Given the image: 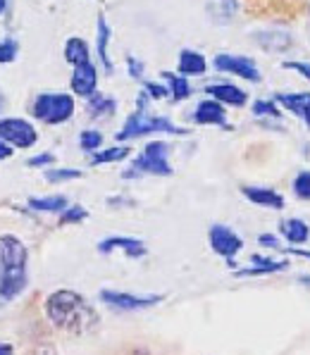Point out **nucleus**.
I'll return each instance as SVG.
<instances>
[{"instance_id": "11", "label": "nucleus", "mask_w": 310, "mask_h": 355, "mask_svg": "<svg viewBox=\"0 0 310 355\" xmlns=\"http://www.w3.org/2000/svg\"><path fill=\"white\" fill-rule=\"evenodd\" d=\"M96 86H98V72L94 67V62H84L79 67H74L72 72V91L77 96H94L96 94Z\"/></svg>"}, {"instance_id": "13", "label": "nucleus", "mask_w": 310, "mask_h": 355, "mask_svg": "<svg viewBox=\"0 0 310 355\" xmlns=\"http://www.w3.org/2000/svg\"><path fill=\"white\" fill-rule=\"evenodd\" d=\"M205 94L213 96V101L222 103V105H234V107H243L248 101L246 91L236 89L234 84H213L205 89Z\"/></svg>"}, {"instance_id": "6", "label": "nucleus", "mask_w": 310, "mask_h": 355, "mask_svg": "<svg viewBox=\"0 0 310 355\" xmlns=\"http://www.w3.org/2000/svg\"><path fill=\"white\" fill-rule=\"evenodd\" d=\"M101 300L110 305L112 310H122V313H136V310H148L153 305L162 303V296L157 293H148V296H139V293L129 291H115V288H103Z\"/></svg>"}, {"instance_id": "9", "label": "nucleus", "mask_w": 310, "mask_h": 355, "mask_svg": "<svg viewBox=\"0 0 310 355\" xmlns=\"http://www.w3.org/2000/svg\"><path fill=\"white\" fill-rule=\"evenodd\" d=\"M215 69L217 72H230L236 74L246 81H260V72L255 67V62L251 58H243V55H230V53H220L215 58Z\"/></svg>"}, {"instance_id": "19", "label": "nucleus", "mask_w": 310, "mask_h": 355, "mask_svg": "<svg viewBox=\"0 0 310 355\" xmlns=\"http://www.w3.org/2000/svg\"><path fill=\"white\" fill-rule=\"evenodd\" d=\"M64 60H67L72 67H79V64H84V62H91V58H89V46H86L81 38L77 36H72L67 43H64Z\"/></svg>"}, {"instance_id": "4", "label": "nucleus", "mask_w": 310, "mask_h": 355, "mask_svg": "<svg viewBox=\"0 0 310 355\" xmlns=\"http://www.w3.org/2000/svg\"><path fill=\"white\" fill-rule=\"evenodd\" d=\"M172 165H170V146L165 141H150L144 148L139 157L124 169V179H136L144 174H153V177H172Z\"/></svg>"}, {"instance_id": "5", "label": "nucleus", "mask_w": 310, "mask_h": 355, "mask_svg": "<svg viewBox=\"0 0 310 355\" xmlns=\"http://www.w3.org/2000/svg\"><path fill=\"white\" fill-rule=\"evenodd\" d=\"M31 112L46 124H62L74 114V98L69 94H41L36 96Z\"/></svg>"}, {"instance_id": "20", "label": "nucleus", "mask_w": 310, "mask_h": 355, "mask_svg": "<svg viewBox=\"0 0 310 355\" xmlns=\"http://www.w3.org/2000/svg\"><path fill=\"white\" fill-rule=\"evenodd\" d=\"M107 43H110V26H107L105 17H98V58L103 62V69L107 74L112 72V62H110V55H107Z\"/></svg>"}, {"instance_id": "22", "label": "nucleus", "mask_w": 310, "mask_h": 355, "mask_svg": "<svg viewBox=\"0 0 310 355\" xmlns=\"http://www.w3.org/2000/svg\"><path fill=\"white\" fill-rule=\"evenodd\" d=\"M162 79L167 81V86H170V96L172 101H187L189 96H191V86H189L187 76L182 74H172V72H162Z\"/></svg>"}, {"instance_id": "7", "label": "nucleus", "mask_w": 310, "mask_h": 355, "mask_svg": "<svg viewBox=\"0 0 310 355\" xmlns=\"http://www.w3.org/2000/svg\"><path fill=\"white\" fill-rule=\"evenodd\" d=\"M0 139L12 148H31L39 141L34 124L21 117H3L0 119Z\"/></svg>"}, {"instance_id": "26", "label": "nucleus", "mask_w": 310, "mask_h": 355, "mask_svg": "<svg viewBox=\"0 0 310 355\" xmlns=\"http://www.w3.org/2000/svg\"><path fill=\"white\" fill-rule=\"evenodd\" d=\"M81 174H84L81 169H46L43 177H46V182H51V184H60V182H72V179H79Z\"/></svg>"}, {"instance_id": "38", "label": "nucleus", "mask_w": 310, "mask_h": 355, "mask_svg": "<svg viewBox=\"0 0 310 355\" xmlns=\"http://www.w3.org/2000/svg\"><path fill=\"white\" fill-rule=\"evenodd\" d=\"M0 355H15L12 343H5V341H0Z\"/></svg>"}, {"instance_id": "28", "label": "nucleus", "mask_w": 310, "mask_h": 355, "mask_svg": "<svg viewBox=\"0 0 310 355\" xmlns=\"http://www.w3.org/2000/svg\"><path fill=\"white\" fill-rule=\"evenodd\" d=\"M17 41L15 38H5V41H0V64H8L12 62L15 58H17Z\"/></svg>"}, {"instance_id": "2", "label": "nucleus", "mask_w": 310, "mask_h": 355, "mask_svg": "<svg viewBox=\"0 0 310 355\" xmlns=\"http://www.w3.org/2000/svg\"><path fill=\"white\" fill-rule=\"evenodd\" d=\"M29 248L12 234L0 236V303L19 298L29 286Z\"/></svg>"}, {"instance_id": "14", "label": "nucleus", "mask_w": 310, "mask_h": 355, "mask_svg": "<svg viewBox=\"0 0 310 355\" xmlns=\"http://www.w3.org/2000/svg\"><path fill=\"white\" fill-rule=\"evenodd\" d=\"M275 103H279L282 107H286L296 117H301L310 129V94H277Z\"/></svg>"}, {"instance_id": "36", "label": "nucleus", "mask_w": 310, "mask_h": 355, "mask_svg": "<svg viewBox=\"0 0 310 355\" xmlns=\"http://www.w3.org/2000/svg\"><path fill=\"white\" fill-rule=\"evenodd\" d=\"M258 243L260 245H270V248H277V245H279V243H277V239L265 236V234H263V236H258Z\"/></svg>"}, {"instance_id": "8", "label": "nucleus", "mask_w": 310, "mask_h": 355, "mask_svg": "<svg viewBox=\"0 0 310 355\" xmlns=\"http://www.w3.org/2000/svg\"><path fill=\"white\" fill-rule=\"evenodd\" d=\"M208 241H210V248L215 250L220 258L225 260H232L239 250L243 248V241L232 227L227 225H213L208 229Z\"/></svg>"}, {"instance_id": "35", "label": "nucleus", "mask_w": 310, "mask_h": 355, "mask_svg": "<svg viewBox=\"0 0 310 355\" xmlns=\"http://www.w3.org/2000/svg\"><path fill=\"white\" fill-rule=\"evenodd\" d=\"M8 157H12V146H8L0 139V160H8Z\"/></svg>"}, {"instance_id": "1", "label": "nucleus", "mask_w": 310, "mask_h": 355, "mask_svg": "<svg viewBox=\"0 0 310 355\" xmlns=\"http://www.w3.org/2000/svg\"><path fill=\"white\" fill-rule=\"evenodd\" d=\"M46 318L55 329L69 334H84L98 324V313L81 293L72 288H58L46 298Z\"/></svg>"}, {"instance_id": "40", "label": "nucleus", "mask_w": 310, "mask_h": 355, "mask_svg": "<svg viewBox=\"0 0 310 355\" xmlns=\"http://www.w3.org/2000/svg\"><path fill=\"white\" fill-rule=\"evenodd\" d=\"M5 103H8V101H5V96H3V94H0V112H3V110H5Z\"/></svg>"}, {"instance_id": "29", "label": "nucleus", "mask_w": 310, "mask_h": 355, "mask_svg": "<svg viewBox=\"0 0 310 355\" xmlns=\"http://www.w3.org/2000/svg\"><path fill=\"white\" fill-rule=\"evenodd\" d=\"M293 193L301 200H310V172H301L293 179Z\"/></svg>"}, {"instance_id": "31", "label": "nucleus", "mask_w": 310, "mask_h": 355, "mask_svg": "<svg viewBox=\"0 0 310 355\" xmlns=\"http://www.w3.org/2000/svg\"><path fill=\"white\" fill-rule=\"evenodd\" d=\"M53 162H55V155H53V153H41V155L31 157L26 165L29 167H46V165H53Z\"/></svg>"}, {"instance_id": "3", "label": "nucleus", "mask_w": 310, "mask_h": 355, "mask_svg": "<svg viewBox=\"0 0 310 355\" xmlns=\"http://www.w3.org/2000/svg\"><path fill=\"white\" fill-rule=\"evenodd\" d=\"M148 105V94H139V103H136V112L129 114V119L124 122V127L117 131V141H129V139H139V136L146 134H175V136H184L189 134L187 129L172 124L167 117H160V114H150L146 110Z\"/></svg>"}, {"instance_id": "21", "label": "nucleus", "mask_w": 310, "mask_h": 355, "mask_svg": "<svg viewBox=\"0 0 310 355\" xmlns=\"http://www.w3.org/2000/svg\"><path fill=\"white\" fill-rule=\"evenodd\" d=\"M31 210L36 212H64L69 207L67 198L64 196H43V198H29Z\"/></svg>"}, {"instance_id": "24", "label": "nucleus", "mask_w": 310, "mask_h": 355, "mask_svg": "<svg viewBox=\"0 0 310 355\" xmlns=\"http://www.w3.org/2000/svg\"><path fill=\"white\" fill-rule=\"evenodd\" d=\"M129 150L127 146H115V148H107V150H101V153H94L91 157V165H107V162H119L124 157H129Z\"/></svg>"}, {"instance_id": "12", "label": "nucleus", "mask_w": 310, "mask_h": 355, "mask_svg": "<svg viewBox=\"0 0 310 355\" xmlns=\"http://www.w3.org/2000/svg\"><path fill=\"white\" fill-rule=\"evenodd\" d=\"M196 124H215V127H227V112L225 105L217 101H200L193 110Z\"/></svg>"}, {"instance_id": "18", "label": "nucleus", "mask_w": 310, "mask_h": 355, "mask_svg": "<svg viewBox=\"0 0 310 355\" xmlns=\"http://www.w3.org/2000/svg\"><path fill=\"white\" fill-rule=\"evenodd\" d=\"M286 267L284 260H270V258H253L251 267L239 270V277H260V275H272V272H282Z\"/></svg>"}, {"instance_id": "23", "label": "nucleus", "mask_w": 310, "mask_h": 355, "mask_svg": "<svg viewBox=\"0 0 310 355\" xmlns=\"http://www.w3.org/2000/svg\"><path fill=\"white\" fill-rule=\"evenodd\" d=\"M117 107V103L112 101L110 96H103V94H94L89 96V112L91 117H103V114H112Z\"/></svg>"}, {"instance_id": "16", "label": "nucleus", "mask_w": 310, "mask_h": 355, "mask_svg": "<svg viewBox=\"0 0 310 355\" xmlns=\"http://www.w3.org/2000/svg\"><path fill=\"white\" fill-rule=\"evenodd\" d=\"M279 232L282 239H286L291 245H301L310 239V227L303 220H282Z\"/></svg>"}, {"instance_id": "37", "label": "nucleus", "mask_w": 310, "mask_h": 355, "mask_svg": "<svg viewBox=\"0 0 310 355\" xmlns=\"http://www.w3.org/2000/svg\"><path fill=\"white\" fill-rule=\"evenodd\" d=\"M282 253H293V255H298V258H306V260H310V250H303V248H286V250H282Z\"/></svg>"}, {"instance_id": "32", "label": "nucleus", "mask_w": 310, "mask_h": 355, "mask_svg": "<svg viewBox=\"0 0 310 355\" xmlns=\"http://www.w3.org/2000/svg\"><path fill=\"white\" fill-rule=\"evenodd\" d=\"M286 69H293V72H298L301 76H306L310 81V62H284Z\"/></svg>"}, {"instance_id": "34", "label": "nucleus", "mask_w": 310, "mask_h": 355, "mask_svg": "<svg viewBox=\"0 0 310 355\" xmlns=\"http://www.w3.org/2000/svg\"><path fill=\"white\" fill-rule=\"evenodd\" d=\"M146 94H148V98H165L167 96V89L165 86H157V84H146Z\"/></svg>"}, {"instance_id": "15", "label": "nucleus", "mask_w": 310, "mask_h": 355, "mask_svg": "<svg viewBox=\"0 0 310 355\" xmlns=\"http://www.w3.org/2000/svg\"><path fill=\"white\" fill-rule=\"evenodd\" d=\"M241 193L246 196L251 203L263 205V207H272V210H282L284 207V196H279L277 191L265 189V187H243Z\"/></svg>"}, {"instance_id": "30", "label": "nucleus", "mask_w": 310, "mask_h": 355, "mask_svg": "<svg viewBox=\"0 0 310 355\" xmlns=\"http://www.w3.org/2000/svg\"><path fill=\"white\" fill-rule=\"evenodd\" d=\"M253 114H258V117H279V110H277L275 101H255Z\"/></svg>"}, {"instance_id": "39", "label": "nucleus", "mask_w": 310, "mask_h": 355, "mask_svg": "<svg viewBox=\"0 0 310 355\" xmlns=\"http://www.w3.org/2000/svg\"><path fill=\"white\" fill-rule=\"evenodd\" d=\"M5 10H8V0H0V15H3Z\"/></svg>"}, {"instance_id": "33", "label": "nucleus", "mask_w": 310, "mask_h": 355, "mask_svg": "<svg viewBox=\"0 0 310 355\" xmlns=\"http://www.w3.org/2000/svg\"><path fill=\"white\" fill-rule=\"evenodd\" d=\"M127 67H129V74H132L134 79H141V76H144V64H141L136 58H127Z\"/></svg>"}, {"instance_id": "25", "label": "nucleus", "mask_w": 310, "mask_h": 355, "mask_svg": "<svg viewBox=\"0 0 310 355\" xmlns=\"http://www.w3.org/2000/svg\"><path fill=\"white\" fill-rule=\"evenodd\" d=\"M79 146H81V148H84L86 153H96V150L103 146V134H101V131H96V129H86V131H81V136H79Z\"/></svg>"}, {"instance_id": "27", "label": "nucleus", "mask_w": 310, "mask_h": 355, "mask_svg": "<svg viewBox=\"0 0 310 355\" xmlns=\"http://www.w3.org/2000/svg\"><path fill=\"white\" fill-rule=\"evenodd\" d=\"M86 217H89V212H86V207L81 205H69L67 210L60 215V225H77V222H84Z\"/></svg>"}, {"instance_id": "10", "label": "nucleus", "mask_w": 310, "mask_h": 355, "mask_svg": "<svg viewBox=\"0 0 310 355\" xmlns=\"http://www.w3.org/2000/svg\"><path fill=\"white\" fill-rule=\"evenodd\" d=\"M98 250H101L103 255H110V253H115V250H124L127 258H144V255L148 253L146 243L134 236H110L98 243Z\"/></svg>"}, {"instance_id": "17", "label": "nucleus", "mask_w": 310, "mask_h": 355, "mask_svg": "<svg viewBox=\"0 0 310 355\" xmlns=\"http://www.w3.org/2000/svg\"><path fill=\"white\" fill-rule=\"evenodd\" d=\"M208 69V62L200 53L196 51H182L179 53V74L182 76H193V74H203Z\"/></svg>"}]
</instances>
